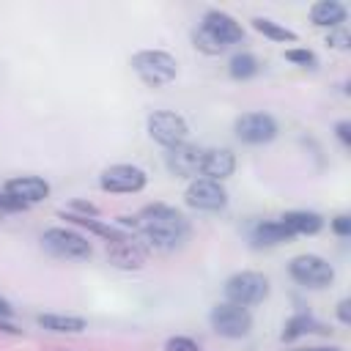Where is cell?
Here are the masks:
<instances>
[{
	"mask_svg": "<svg viewBox=\"0 0 351 351\" xmlns=\"http://www.w3.org/2000/svg\"><path fill=\"white\" fill-rule=\"evenodd\" d=\"M137 236H143L151 247L170 252V250H178V247L186 244L189 222L173 206L154 203V206H145L140 211V217H137Z\"/></svg>",
	"mask_w": 351,
	"mask_h": 351,
	"instance_id": "cell-1",
	"label": "cell"
},
{
	"mask_svg": "<svg viewBox=\"0 0 351 351\" xmlns=\"http://www.w3.org/2000/svg\"><path fill=\"white\" fill-rule=\"evenodd\" d=\"M132 69L148 88H162L176 80L178 60L165 49H140L132 55Z\"/></svg>",
	"mask_w": 351,
	"mask_h": 351,
	"instance_id": "cell-2",
	"label": "cell"
},
{
	"mask_svg": "<svg viewBox=\"0 0 351 351\" xmlns=\"http://www.w3.org/2000/svg\"><path fill=\"white\" fill-rule=\"evenodd\" d=\"M41 247H44L49 255L66 258V261H88V258L93 255L90 241H88L82 233L69 230V228H49V230H44Z\"/></svg>",
	"mask_w": 351,
	"mask_h": 351,
	"instance_id": "cell-3",
	"label": "cell"
},
{
	"mask_svg": "<svg viewBox=\"0 0 351 351\" xmlns=\"http://www.w3.org/2000/svg\"><path fill=\"white\" fill-rule=\"evenodd\" d=\"M266 296H269V280L261 271H236L225 282V302L230 304L250 307V304L263 302Z\"/></svg>",
	"mask_w": 351,
	"mask_h": 351,
	"instance_id": "cell-4",
	"label": "cell"
},
{
	"mask_svg": "<svg viewBox=\"0 0 351 351\" xmlns=\"http://www.w3.org/2000/svg\"><path fill=\"white\" fill-rule=\"evenodd\" d=\"M145 129H148V137H151L154 143H159L165 151L181 145V143H186V134H189L186 121H184L178 112H170V110H156V112H151L148 121H145Z\"/></svg>",
	"mask_w": 351,
	"mask_h": 351,
	"instance_id": "cell-5",
	"label": "cell"
},
{
	"mask_svg": "<svg viewBox=\"0 0 351 351\" xmlns=\"http://www.w3.org/2000/svg\"><path fill=\"white\" fill-rule=\"evenodd\" d=\"M288 274H291L299 285H304V288H326V285H332V280H335L332 263H329L326 258L310 255V252L291 258Z\"/></svg>",
	"mask_w": 351,
	"mask_h": 351,
	"instance_id": "cell-6",
	"label": "cell"
},
{
	"mask_svg": "<svg viewBox=\"0 0 351 351\" xmlns=\"http://www.w3.org/2000/svg\"><path fill=\"white\" fill-rule=\"evenodd\" d=\"M208 324H211V329H214L219 337L239 340V337L250 335V329H252V315H250L247 307L222 302V304H217V307L208 313Z\"/></svg>",
	"mask_w": 351,
	"mask_h": 351,
	"instance_id": "cell-7",
	"label": "cell"
},
{
	"mask_svg": "<svg viewBox=\"0 0 351 351\" xmlns=\"http://www.w3.org/2000/svg\"><path fill=\"white\" fill-rule=\"evenodd\" d=\"M145 184H148V176L137 165H110L99 176V186L104 192H115V195L140 192V189H145Z\"/></svg>",
	"mask_w": 351,
	"mask_h": 351,
	"instance_id": "cell-8",
	"label": "cell"
},
{
	"mask_svg": "<svg viewBox=\"0 0 351 351\" xmlns=\"http://www.w3.org/2000/svg\"><path fill=\"white\" fill-rule=\"evenodd\" d=\"M233 132L247 145H263L277 137V121L269 112H244L236 118Z\"/></svg>",
	"mask_w": 351,
	"mask_h": 351,
	"instance_id": "cell-9",
	"label": "cell"
},
{
	"mask_svg": "<svg viewBox=\"0 0 351 351\" xmlns=\"http://www.w3.org/2000/svg\"><path fill=\"white\" fill-rule=\"evenodd\" d=\"M184 200L189 208L197 211H219L228 206V189L211 178H192L184 192Z\"/></svg>",
	"mask_w": 351,
	"mask_h": 351,
	"instance_id": "cell-10",
	"label": "cell"
},
{
	"mask_svg": "<svg viewBox=\"0 0 351 351\" xmlns=\"http://www.w3.org/2000/svg\"><path fill=\"white\" fill-rule=\"evenodd\" d=\"M107 261H110L115 269L134 271V269H143V266H145V261H148V250L137 241L134 233H129V236H123V239L107 244Z\"/></svg>",
	"mask_w": 351,
	"mask_h": 351,
	"instance_id": "cell-11",
	"label": "cell"
},
{
	"mask_svg": "<svg viewBox=\"0 0 351 351\" xmlns=\"http://www.w3.org/2000/svg\"><path fill=\"white\" fill-rule=\"evenodd\" d=\"M200 159H203V148L192 145V143H181L176 148H167L165 154V165L176 178H192L200 173Z\"/></svg>",
	"mask_w": 351,
	"mask_h": 351,
	"instance_id": "cell-12",
	"label": "cell"
},
{
	"mask_svg": "<svg viewBox=\"0 0 351 351\" xmlns=\"http://www.w3.org/2000/svg\"><path fill=\"white\" fill-rule=\"evenodd\" d=\"M236 170V156L230 148H206L203 159H200V178H211V181H225L230 178Z\"/></svg>",
	"mask_w": 351,
	"mask_h": 351,
	"instance_id": "cell-13",
	"label": "cell"
},
{
	"mask_svg": "<svg viewBox=\"0 0 351 351\" xmlns=\"http://www.w3.org/2000/svg\"><path fill=\"white\" fill-rule=\"evenodd\" d=\"M3 192L14 195L25 206H33V203H41L44 197H49V184L41 176H16L3 184Z\"/></svg>",
	"mask_w": 351,
	"mask_h": 351,
	"instance_id": "cell-14",
	"label": "cell"
},
{
	"mask_svg": "<svg viewBox=\"0 0 351 351\" xmlns=\"http://www.w3.org/2000/svg\"><path fill=\"white\" fill-rule=\"evenodd\" d=\"M206 30H211L225 47L228 44H239L241 38H244V27H241V22H236L230 14H225V11H206V16H203V22H200Z\"/></svg>",
	"mask_w": 351,
	"mask_h": 351,
	"instance_id": "cell-15",
	"label": "cell"
},
{
	"mask_svg": "<svg viewBox=\"0 0 351 351\" xmlns=\"http://www.w3.org/2000/svg\"><path fill=\"white\" fill-rule=\"evenodd\" d=\"M280 222L291 236H313L324 228V217L315 211H285Z\"/></svg>",
	"mask_w": 351,
	"mask_h": 351,
	"instance_id": "cell-16",
	"label": "cell"
},
{
	"mask_svg": "<svg viewBox=\"0 0 351 351\" xmlns=\"http://www.w3.org/2000/svg\"><path fill=\"white\" fill-rule=\"evenodd\" d=\"M310 22L315 27H340L346 22V5L337 0H318L310 5Z\"/></svg>",
	"mask_w": 351,
	"mask_h": 351,
	"instance_id": "cell-17",
	"label": "cell"
},
{
	"mask_svg": "<svg viewBox=\"0 0 351 351\" xmlns=\"http://www.w3.org/2000/svg\"><path fill=\"white\" fill-rule=\"evenodd\" d=\"M41 329H49V332H58V335H80L88 321L80 318V315H63V313H44L36 318Z\"/></svg>",
	"mask_w": 351,
	"mask_h": 351,
	"instance_id": "cell-18",
	"label": "cell"
},
{
	"mask_svg": "<svg viewBox=\"0 0 351 351\" xmlns=\"http://www.w3.org/2000/svg\"><path fill=\"white\" fill-rule=\"evenodd\" d=\"M288 239H293V236L282 228V222H280V219L258 222V225H255V230H252V241H255V244H261V247L282 244V241H288Z\"/></svg>",
	"mask_w": 351,
	"mask_h": 351,
	"instance_id": "cell-19",
	"label": "cell"
},
{
	"mask_svg": "<svg viewBox=\"0 0 351 351\" xmlns=\"http://www.w3.org/2000/svg\"><path fill=\"white\" fill-rule=\"evenodd\" d=\"M318 329V321L310 315V313H293L288 321H285V326H282V340L285 343H291V340H296V337H302V335H307V332H315Z\"/></svg>",
	"mask_w": 351,
	"mask_h": 351,
	"instance_id": "cell-20",
	"label": "cell"
},
{
	"mask_svg": "<svg viewBox=\"0 0 351 351\" xmlns=\"http://www.w3.org/2000/svg\"><path fill=\"white\" fill-rule=\"evenodd\" d=\"M252 27H255L261 36L271 38V41H288V44L296 41V33H293V30H288L285 25H280V22H274V19H266V16H255V19H252Z\"/></svg>",
	"mask_w": 351,
	"mask_h": 351,
	"instance_id": "cell-21",
	"label": "cell"
},
{
	"mask_svg": "<svg viewBox=\"0 0 351 351\" xmlns=\"http://www.w3.org/2000/svg\"><path fill=\"white\" fill-rule=\"evenodd\" d=\"M228 71H230L233 80H241V82H244V80H252V77L261 71V63H258L255 55H250V52H239V55L230 58Z\"/></svg>",
	"mask_w": 351,
	"mask_h": 351,
	"instance_id": "cell-22",
	"label": "cell"
},
{
	"mask_svg": "<svg viewBox=\"0 0 351 351\" xmlns=\"http://www.w3.org/2000/svg\"><path fill=\"white\" fill-rule=\"evenodd\" d=\"M192 44H195V49L203 52V55H219V52H225V44H222L211 30H206L203 25H200L197 30H192Z\"/></svg>",
	"mask_w": 351,
	"mask_h": 351,
	"instance_id": "cell-23",
	"label": "cell"
},
{
	"mask_svg": "<svg viewBox=\"0 0 351 351\" xmlns=\"http://www.w3.org/2000/svg\"><path fill=\"white\" fill-rule=\"evenodd\" d=\"M285 60H288V63H296V66H302V69H315V66H318L315 52H313V49H304V47H291V49H285Z\"/></svg>",
	"mask_w": 351,
	"mask_h": 351,
	"instance_id": "cell-24",
	"label": "cell"
},
{
	"mask_svg": "<svg viewBox=\"0 0 351 351\" xmlns=\"http://www.w3.org/2000/svg\"><path fill=\"white\" fill-rule=\"evenodd\" d=\"M326 44H329V47H335V49H348V47H351V36H348L346 25L332 27V30H329V36H326Z\"/></svg>",
	"mask_w": 351,
	"mask_h": 351,
	"instance_id": "cell-25",
	"label": "cell"
},
{
	"mask_svg": "<svg viewBox=\"0 0 351 351\" xmlns=\"http://www.w3.org/2000/svg\"><path fill=\"white\" fill-rule=\"evenodd\" d=\"M165 351H200V346L192 340V337H184V335H176L165 343Z\"/></svg>",
	"mask_w": 351,
	"mask_h": 351,
	"instance_id": "cell-26",
	"label": "cell"
},
{
	"mask_svg": "<svg viewBox=\"0 0 351 351\" xmlns=\"http://www.w3.org/2000/svg\"><path fill=\"white\" fill-rule=\"evenodd\" d=\"M69 214H77V217H99V208L93 203H85V200H71L69 203Z\"/></svg>",
	"mask_w": 351,
	"mask_h": 351,
	"instance_id": "cell-27",
	"label": "cell"
},
{
	"mask_svg": "<svg viewBox=\"0 0 351 351\" xmlns=\"http://www.w3.org/2000/svg\"><path fill=\"white\" fill-rule=\"evenodd\" d=\"M332 233L335 236H351V217L348 214H337L335 219H332Z\"/></svg>",
	"mask_w": 351,
	"mask_h": 351,
	"instance_id": "cell-28",
	"label": "cell"
},
{
	"mask_svg": "<svg viewBox=\"0 0 351 351\" xmlns=\"http://www.w3.org/2000/svg\"><path fill=\"white\" fill-rule=\"evenodd\" d=\"M27 206L22 203V200H16L14 195H8V192H0V211H25Z\"/></svg>",
	"mask_w": 351,
	"mask_h": 351,
	"instance_id": "cell-29",
	"label": "cell"
},
{
	"mask_svg": "<svg viewBox=\"0 0 351 351\" xmlns=\"http://www.w3.org/2000/svg\"><path fill=\"white\" fill-rule=\"evenodd\" d=\"M335 134H337V140H340L346 148L351 145V123H348V121H337V123H335Z\"/></svg>",
	"mask_w": 351,
	"mask_h": 351,
	"instance_id": "cell-30",
	"label": "cell"
},
{
	"mask_svg": "<svg viewBox=\"0 0 351 351\" xmlns=\"http://www.w3.org/2000/svg\"><path fill=\"white\" fill-rule=\"evenodd\" d=\"M337 321L340 324H351V299H340L337 302Z\"/></svg>",
	"mask_w": 351,
	"mask_h": 351,
	"instance_id": "cell-31",
	"label": "cell"
},
{
	"mask_svg": "<svg viewBox=\"0 0 351 351\" xmlns=\"http://www.w3.org/2000/svg\"><path fill=\"white\" fill-rule=\"evenodd\" d=\"M11 315H14V307H11V302L0 296V318H11Z\"/></svg>",
	"mask_w": 351,
	"mask_h": 351,
	"instance_id": "cell-32",
	"label": "cell"
},
{
	"mask_svg": "<svg viewBox=\"0 0 351 351\" xmlns=\"http://www.w3.org/2000/svg\"><path fill=\"white\" fill-rule=\"evenodd\" d=\"M0 332H8V335H22V329L11 326V324H8V318H0Z\"/></svg>",
	"mask_w": 351,
	"mask_h": 351,
	"instance_id": "cell-33",
	"label": "cell"
},
{
	"mask_svg": "<svg viewBox=\"0 0 351 351\" xmlns=\"http://www.w3.org/2000/svg\"><path fill=\"white\" fill-rule=\"evenodd\" d=\"M299 351H340V348H324V346H318V348H299Z\"/></svg>",
	"mask_w": 351,
	"mask_h": 351,
	"instance_id": "cell-34",
	"label": "cell"
}]
</instances>
